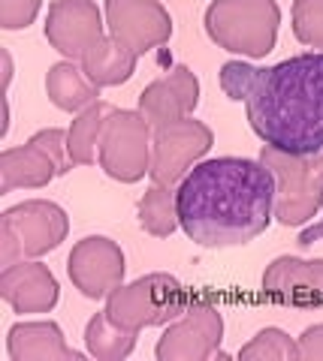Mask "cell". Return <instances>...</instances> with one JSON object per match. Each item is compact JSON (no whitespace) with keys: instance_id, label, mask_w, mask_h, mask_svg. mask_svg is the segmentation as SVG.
I'll use <instances>...</instances> for the list:
<instances>
[{"instance_id":"cell-21","label":"cell","mask_w":323,"mask_h":361,"mask_svg":"<svg viewBox=\"0 0 323 361\" xmlns=\"http://www.w3.org/2000/svg\"><path fill=\"white\" fill-rule=\"evenodd\" d=\"M139 331H130L124 325H118L106 310L94 313L85 325V346L88 355H94L100 361H121L133 353Z\"/></svg>"},{"instance_id":"cell-19","label":"cell","mask_w":323,"mask_h":361,"mask_svg":"<svg viewBox=\"0 0 323 361\" xmlns=\"http://www.w3.org/2000/svg\"><path fill=\"white\" fill-rule=\"evenodd\" d=\"M46 94L61 111H85L88 106L97 103L100 87L85 75L82 63L76 61H61L49 66L46 75Z\"/></svg>"},{"instance_id":"cell-23","label":"cell","mask_w":323,"mask_h":361,"mask_svg":"<svg viewBox=\"0 0 323 361\" xmlns=\"http://www.w3.org/2000/svg\"><path fill=\"white\" fill-rule=\"evenodd\" d=\"M245 361H299V343L281 329H263L239 349Z\"/></svg>"},{"instance_id":"cell-1","label":"cell","mask_w":323,"mask_h":361,"mask_svg":"<svg viewBox=\"0 0 323 361\" xmlns=\"http://www.w3.org/2000/svg\"><path fill=\"white\" fill-rule=\"evenodd\" d=\"M275 175L248 157L196 163L175 187L178 220L199 247H242L275 217Z\"/></svg>"},{"instance_id":"cell-2","label":"cell","mask_w":323,"mask_h":361,"mask_svg":"<svg viewBox=\"0 0 323 361\" xmlns=\"http://www.w3.org/2000/svg\"><path fill=\"white\" fill-rule=\"evenodd\" d=\"M251 130L284 154L323 151V51H305L260 70L245 99Z\"/></svg>"},{"instance_id":"cell-12","label":"cell","mask_w":323,"mask_h":361,"mask_svg":"<svg viewBox=\"0 0 323 361\" xmlns=\"http://www.w3.org/2000/svg\"><path fill=\"white\" fill-rule=\"evenodd\" d=\"M106 13L97 0H52L46 16V39L64 61L79 63L97 39L106 37Z\"/></svg>"},{"instance_id":"cell-24","label":"cell","mask_w":323,"mask_h":361,"mask_svg":"<svg viewBox=\"0 0 323 361\" xmlns=\"http://www.w3.org/2000/svg\"><path fill=\"white\" fill-rule=\"evenodd\" d=\"M293 37L315 51H323V0H293Z\"/></svg>"},{"instance_id":"cell-15","label":"cell","mask_w":323,"mask_h":361,"mask_svg":"<svg viewBox=\"0 0 323 361\" xmlns=\"http://www.w3.org/2000/svg\"><path fill=\"white\" fill-rule=\"evenodd\" d=\"M263 292L281 304H293V307L323 304V259H272V265L263 271Z\"/></svg>"},{"instance_id":"cell-4","label":"cell","mask_w":323,"mask_h":361,"mask_svg":"<svg viewBox=\"0 0 323 361\" xmlns=\"http://www.w3.org/2000/svg\"><path fill=\"white\" fill-rule=\"evenodd\" d=\"M70 220L61 205L49 199H28L6 208L0 217V265L46 256L66 241Z\"/></svg>"},{"instance_id":"cell-26","label":"cell","mask_w":323,"mask_h":361,"mask_svg":"<svg viewBox=\"0 0 323 361\" xmlns=\"http://www.w3.org/2000/svg\"><path fill=\"white\" fill-rule=\"evenodd\" d=\"M42 0H0V27L4 30H21L33 25Z\"/></svg>"},{"instance_id":"cell-16","label":"cell","mask_w":323,"mask_h":361,"mask_svg":"<svg viewBox=\"0 0 323 361\" xmlns=\"http://www.w3.org/2000/svg\"><path fill=\"white\" fill-rule=\"evenodd\" d=\"M0 298L16 313H49L61 298V286L49 265L21 259L0 271Z\"/></svg>"},{"instance_id":"cell-3","label":"cell","mask_w":323,"mask_h":361,"mask_svg":"<svg viewBox=\"0 0 323 361\" xmlns=\"http://www.w3.org/2000/svg\"><path fill=\"white\" fill-rule=\"evenodd\" d=\"M281 27V6L275 0H211L206 9L209 39L230 54L266 58Z\"/></svg>"},{"instance_id":"cell-5","label":"cell","mask_w":323,"mask_h":361,"mask_svg":"<svg viewBox=\"0 0 323 361\" xmlns=\"http://www.w3.org/2000/svg\"><path fill=\"white\" fill-rule=\"evenodd\" d=\"M260 163L275 175V220L281 226H303L320 214L323 196V151L320 154H284L263 145Z\"/></svg>"},{"instance_id":"cell-7","label":"cell","mask_w":323,"mask_h":361,"mask_svg":"<svg viewBox=\"0 0 323 361\" xmlns=\"http://www.w3.org/2000/svg\"><path fill=\"white\" fill-rule=\"evenodd\" d=\"M151 139L154 127L139 109H112L100 139V169L121 184H136L151 172Z\"/></svg>"},{"instance_id":"cell-11","label":"cell","mask_w":323,"mask_h":361,"mask_svg":"<svg viewBox=\"0 0 323 361\" xmlns=\"http://www.w3.org/2000/svg\"><path fill=\"white\" fill-rule=\"evenodd\" d=\"M124 250L103 235H88V238L76 241L70 256H66V274H70L73 286L94 301L112 295L124 283Z\"/></svg>"},{"instance_id":"cell-6","label":"cell","mask_w":323,"mask_h":361,"mask_svg":"<svg viewBox=\"0 0 323 361\" xmlns=\"http://www.w3.org/2000/svg\"><path fill=\"white\" fill-rule=\"evenodd\" d=\"M187 295L182 283L172 274H146L133 283H121L112 295L106 298V313L118 325L130 331L154 329V325H170L184 313Z\"/></svg>"},{"instance_id":"cell-27","label":"cell","mask_w":323,"mask_h":361,"mask_svg":"<svg viewBox=\"0 0 323 361\" xmlns=\"http://www.w3.org/2000/svg\"><path fill=\"white\" fill-rule=\"evenodd\" d=\"M296 343H299V361H323V322L308 325L296 337Z\"/></svg>"},{"instance_id":"cell-25","label":"cell","mask_w":323,"mask_h":361,"mask_svg":"<svg viewBox=\"0 0 323 361\" xmlns=\"http://www.w3.org/2000/svg\"><path fill=\"white\" fill-rule=\"evenodd\" d=\"M257 75H260L257 66H251L245 61H227L221 66V90H224L230 99H236V103H245L254 82H257Z\"/></svg>"},{"instance_id":"cell-22","label":"cell","mask_w":323,"mask_h":361,"mask_svg":"<svg viewBox=\"0 0 323 361\" xmlns=\"http://www.w3.org/2000/svg\"><path fill=\"white\" fill-rule=\"evenodd\" d=\"M139 226L154 238H170V235L182 226L178 220V199L175 187L151 184L146 196L139 199Z\"/></svg>"},{"instance_id":"cell-10","label":"cell","mask_w":323,"mask_h":361,"mask_svg":"<svg viewBox=\"0 0 323 361\" xmlns=\"http://www.w3.org/2000/svg\"><path fill=\"white\" fill-rule=\"evenodd\" d=\"M224 341V316L215 304L194 301L184 313L166 325L154 355L160 361H206L218 353Z\"/></svg>"},{"instance_id":"cell-20","label":"cell","mask_w":323,"mask_h":361,"mask_svg":"<svg viewBox=\"0 0 323 361\" xmlns=\"http://www.w3.org/2000/svg\"><path fill=\"white\" fill-rule=\"evenodd\" d=\"M112 109L115 106L97 99L94 106H88L85 111H79L76 121L70 123V130H66V151H70V160L76 166L97 163L100 139H103V127H106V118L112 115Z\"/></svg>"},{"instance_id":"cell-14","label":"cell","mask_w":323,"mask_h":361,"mask_svg":"<svg viewBox=\"0 0 323 361\" xmlns=\"http://www.w3.org/2000/svg\"><path fill=\"white\" fill-rule=\"evenodd\" d=\"M196 103H199V78L194 75L191 66H175V70L146 85L139 94V111L151 127L191 118Z\"/></svg>"},{"instance_id":"cell-8","label":"cell","mask_w":323,"mask_h":361,"mask_svg":"<svg viewBox=\"0 0 323 361\" xmlns=\"http://www.w3.org/2000/svg\"><path fill=\"white\" fill-rule=\"evenodd\" d=\"M70 169L73 160L66 151V130H40L25 145L0 154V193H13L18 187L40 190L49 180L66 175Z\"/></svg>"},{"instance_id":"cell-28","label":"cell","mask_w":323,"mask_h":361,"mask_svg":"<svg viewBox=\"0 0 323 361\" xmlns=\"http://www.w3.org/2000/svg\"><path fill=\"white\" fill-rule=\"evenodd\" d=\"M323 238V196H320V220L317 223H311L308 229H303V235H299V244L303 247H311L315 241Z\"/></svg>"},{"instance_id":"cell-18","label":"cell","mask_w":323,"mask_h":361,"mask_svg":"<svg viewBox=\"0 0 323 361\" xmlns=\"http://www.w3.org/2000/svg\"><path fill=\"white\" fill-rule=\"evenodd\" d=\"M136 61H139L136 51L106 33L103 39H97L91 49L85 51V58L79 63H82L85 75L91 78L97 87H115V85H124L127 78L136 73Z\"/></svg>"},{"instance_id":"cell-13","label":"cell","mask_w":323,"mask_h":361,"mask_svg":"<svg viewBox=\"0 0 323 361\" xmlns=\"http://www.w3.org/2000/svg\"><path fill=\"white\" fill-rule=\"evenodd\" d=\"M106 30L142 58L146 51L170 42L172 16L160 0H106Z\"/></svg>"},{"instance_id":"cell-9","label":"cell","mask_w":323,"mask_h":361,"mask_svg":"<svg viewBox=\"0 0 323 361\" xmlns=\"http://www.w3.org/2000/svg\"><path fill=\"white\" fill-rule=\"evenodd\" d=\"M215 145V133L196 118H182L163 127H154L151 139V184H166L178 187L182 178L191 172L196 163H203V157Z\"/></svg>"},{"instance_id":"cell-17","label":"cell","mask_w":323,"mask_h":361,"mask_svg":"<svg viewBox=\"0 0 323 361\" xmlns=\"http://www.w3.org/2000/svg\"><path fill=\"white\" fill-rule=\"evenodd\" d=\"M9 361H82L85 355L66 346L58 322H16L6 334Z\"/></svg>"}]
</instances>
